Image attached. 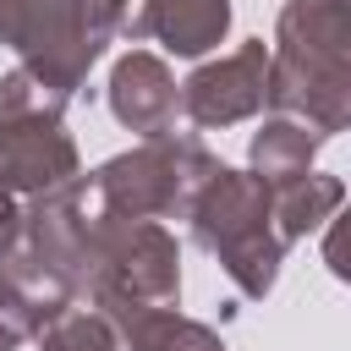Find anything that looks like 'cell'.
<instances>
[{
	"label": "cell",
	"instance_id": "cell-17",
	"mask_svg": "<svg viewBox=\"0 0 351 351\" xmlns=\"http://www.w3.org/2000/svg\"><path fill=\"white\" fill-rule=\"evenodd\" d=\"M71 99H60V93H49L27 66H11L5 77H0V121H22V115H60Z\"/></svg>",
	"mask_w": 351,
	"mask_h": 351
},
{
	"label": "cell",
	"instance_id": "cell-2",
	"mask_svg": "<svg viewBox=\"0 0 351 351\" xmlns=\"http://www.w3.org/2000/svg\"><path fill=\"white\" fill-rule=\"evenodd\" d=\"M225 165L197 143V137H148L115 159H104L88 186L104 214L115 219H186L197 192L219 176Z\"/></svg>",
	"mask_w": 351,
	"mask_h": 351
},
{
	"label": "cell",
	"instance_id": "cell-19",
	"mask_svg": "<svg viewBox=\"0 0 351 351\" xmlns=\"http://www.w3.org/2000/svg\"><path fill=\"white\" fill-rule=\"evenodd\" d=\"M22 236H27V208L11 192H0V258H11L22 247Z\"/></svg>",
	"mask_w": 351,
	"mask_h": 351
},
{
	"label": "cell",
	"instance_id": "cell-10",
	"mask_svg": "<svg viewBox=\"0 0 351 351\" xmlns=\"http://www.w3.org/2000/svg\"><path fill=\"white\" fill-rule=\"evenodd\" d=\"M269 104L280 115L307 121L318 137L351 126V60L340 66H269Z\"/></svg>",
	"mask_w": 351,
	"mask_h": 351
},
{
	"label": "cell",
	"instance_id": "cell-7",
	"mask_svg": "<svg viewBox=\"0 0 351 351\" xmlns=\"http://www.w3.org/2000/svg\"><path fill=\"white\" fill-rule=\"evenodd\" d=\"M66 181H77V143L60 126V115L0 121V192L44 197Z\"/></svg>",
	"mask_w": 351,
	"mask_h": 351
},
{
	"label": "cell",
	"instance_id": "cell-21",
	"mask_svg": "<svg viewBox=\"0 0 351 351\" xmlns=\"http://www.w3.org/2000/svg\"><path fill=\"white\" fill-rule=\"evenodd\" d=\"M22 340H27V335H22V329H16V324H11L5 313H0V351H16Z\"/></svg>",
	"mask_w": 351,
	"mask_h": 351
},
{
	"label": "cell",
	"instance_id": "cell-13",
	"mask_svg": "<svg viewBox=\"0 0 351 351\" xmlns=\"http://www.w3.org/2000/svg\"><path fill=\"white\" fill-rule=\"evenodd\" d=\"M132 38H159L170 55H208L230 33V0H143L137 16H126Z\"/></svg>",
	"mask_w": 351,
	"mask_h": 351
},
{
	"label": "cell",
	"instance_id": "cell-16",
	"mask_svg": "<svg viewBox=\"0 0 351 351\" xmlns=\"http://www.w3.org/2000/svg\"><path fill=\"white\" fill-rule=\"evenodd\" d=\"M38 351H121V335L99 307H66L38 329Z\"/></svg>",
	"mask_w": 351,
	"mask_h": 351
},
{
	"label": "cell",
	"instance_id": "cell-1",
	"mask_svg": "<svg viewBox=\"0 0 351 351\" xmlns=\"http://www.w3.org/2000/svg\"><path fill=\"white\" fill-rule=\"evenodd\" d=\"M192 241L219 258L241 296H269L285 263V236L274 225V186L252 170H219L192 203Z\"/></svg>",
	"mask_w": 351,
	"mask_h": 351
},
{
	"label": "cell",
	"instance_id": "cell-20",
	"mask_svg": "<svg viewBox=\"0 0 351 351\" xmlns=\"http://www.w3.org/2000/svg\"><path fill=\"white\" fill-rule=\"evenodd\" d=\"M132 0H82V11H88V22H93V33L99 38H115V33H126V11Z\"/></svg>",
	"mask_w": 351,
	"mask_h": 351
},
{
	"label": "cell",
	"instance_id": "cell-8",
	"mask_svg": "<svg viewBox=\"0 0 351 351\" xmlns=\"http://www.w3.org/2000/svg\"><path fill=\"white\" fill-rule=\"evenodd\" d=\"M176 110H181V82L170 77V66L148 49H126L115 66H110V115L137 132L143 143L148 137H170L176 132Z\"/></svg>",
	"mask_w": 351,
	"mask_h": 351
},
{
	"label": "cell",
	"instance_id": "cell-15",
	"mask_svg": "<svg viewBox=\"0 0 351 351\" xmlns=\"http://www.w3.org/2000/svg\"><path fill=\"white\" fill-rule=\"evenodd\" d=\"M340 208H346V186H340L335 176L307 170V176H296V181L274 186V225H280V236H285V241H296V236H307V230L329 225Z\"/></svg>",
	"mask_w": 351,
	"mask_h": 351
},
{
	"label": "cell",
	"instance_id": "cell-5",
	"mask_svg": "<svg viewBox=\"0 0 351 351\" xmlns=\"http://www.w3.org/2000/svg\"><path fill=\"white\" fill-rule=\"evenodd\" d=\"M99 214L104 208H99L88 176H77V181H66V186L27 203L22 247L38 252L55 274H66L77 285V296H88L93 280H99Z\"/></svg>",
	"mask_w": 351,
	"mask_h": 351
},
{
	"label": "cell",
	"instance_id": "cell-14",
	"mask_svg": "<svg viewBox=\"0 0 351 351\" xmlns=\"http://www.w3.org/2000/svg\"><path fill=\"white\" fill-rule=\"evenodd\" d=\"M318 143H324V137H318L307 121H296V115H274V121H263V126L252 132V143H247V165H252L258 181L285 186V181H296V176L313 170Z\"/></svg>",
	"mask_w": 351,
	"mask_h": 351
},
{
	"label": "cell",
	"instance_id": "cell-11",
	"mask_svg": "<svg viewBox=\"0 0 351 351\" xmlns=\"http://www.w3.org/2000/svg\"><path fill=\"white\" fill-rule=\"evenodd\" d=\"M66 307H77V285L66 274H55L38 252L16 247L11 258H0V313L38 340L44 324H55Z\"/></svg>",
	"mask_w": 351,
	"mask_h": 351
},
{
	"label": "cell",
	"instance_id": "cell-12",
	"mask_svg": "<svg viewBox=\"0 0 351 351\" xmlns=\"http://www.w3.org/2000/svg\"><path fill=\"white\" fill-rule=\"evenodd\" d=\"M93 307L115 324V335L132 346V351H225L219 335L197 318H181L170 307H154V302H137L126 291H99Z\"/></svg>",
	"mask_w": 351,
	"mask_h": 351
},
{
	"label": "cell",
	"instance_id": "cell-6",
	"mask_svg": "<svg viewBox=\"0 0 351 351\" xmlns=\"http://www.w3.org/2000/svg\"><path fill=\"white\" fill-rule=\"evenodd\" d=\"M269 66H274V49H263V38H247L241 49L197 66L181 82V115L203 132L258 115L269 104Z\"/></svg>",
	"mask_w": 351,
	"mask_h": 351
},
{
	"label": "cell",
	"instance_id": "cell-4",
	"mask_svg": "<svg viewBox=\"0 0 351 351\" xmlns=\"http://www.w3.org/2000/svg\"><path fill=\"white\" fill-rule=\"evenodd\" d=\"M99 291H126L137 302L170 307L181 296V252L176 236L159 219H115L99 214V280L88 296Z\"/></svg>",
	"mask_w": 351,
	"mask_h": 351
},
{
	"label": "cell",
	"instance_id": "cell-3",
	"mask_svg": "<svg viewBox=\"0 0 351 351\" xmlns=\"http://www.w3.org/2000/svg\"><path fill=\"white\" fill-rule=\"evenodd\" d=\"M0 44L60 99H71L110 38L93 33L82 0H0Z\"/></svg>",
	"mask_w": 351,
	"mask_h": 351
},
{
	"label": "cell",
	"instance_id": "cell-9",
	"mask_svg": "<svg viewBox=\"0 0 351 351\" xmlns=\"http://www.w3.org/2000/svg\"><path fill=\"white\" fill-rule=\"evenodd\" d=\"M280 66H340L351 60V0H285L274 22Z\"/></svg>",
	"mask_w": 351,
	"mask_h": 351
},
{
	"label": "cell",
	"instance_id": "cell-18",
	"mask_svg": "<svg viewBox=\"0 0 351 351\" xmlns=\"http://www.w3.org/2000/svg\"><path fill=\"white\" fill-rule=\"evenodd\" d=\"M324 263H329V274H335V280H346V285H351V203L324 225Z\"/></svg>",
	"mask_w": 351,
	"mask_h": 351
}]
</instances>
